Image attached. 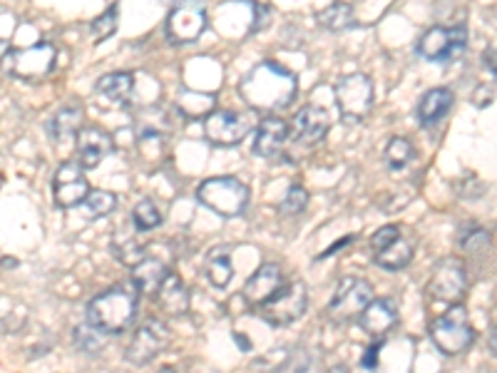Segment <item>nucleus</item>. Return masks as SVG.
Wrapping results in <instances>:
<instances>
[{
    "mask_svg": "<svg viewBox=\"0 0 497 373\" xmlns=\"http://www.w3.org/2000/svg\"><path fill=\"white\" fill-rule=\"evenodd\" d=\"M157 301H159V309L165 314L185 316L189 311V304H192V294L182 282V276L169 272L162 286H159V292H157Z\"/></svg>",
    "mask_w": 497,
    "mask_h": 373,
    "instance_id": "nucleus-20",
    "label": "nucleus"
},
{
    "mask_svg": "<svg viewBox=\"0 0 497 373\" xmlns=\"http://www.w3.org/2000/svg\"><path fill=\"white\" fill-rule=\"evenodd\" d=\"M336 105L341 110L343 122H361L373 108V82L363 72H353L339 80L336 85Z\"/></svg>",
    "mask_w": 497,
    "mask_h": 373,
    "instance_id": "nucleus-8",
    "label": "nucleus"
},
{
    "mask_svg": "<svg viewBox=\"0 0 497 373\" xmlns=\"http://www.w3.org/2000/svg\"><path fill=\"white\" fill-rule=\"evenodd\" d=\"M205 28L206 13L205 8H196V5H179L167 15L165 23L167 38L172 43H192L205 33Z\"/></svg>",
    "mask_w": 497,
    "mask_h": 373,
    "instance_id": "nucleus-15",
    "label": "nucleus"
},
{
    "mask_svg": "<svg viewBox=\"0 0 497 373\" xmlns=\"http://www.w3.org/2000/svg\"><path fill=\"white\" fill-rule=\"evenodd\" d=\"M468 292V274L460 259H443L428 279V294L445 304H460Z\"/></svg>",
    "mask_w": 497,
    "mask_h": 373,
    "instance_id": "nucleus-12",
    "label": "nucleus"
},
{
    "mask_svg": "<svg viewBox=\"0 0 497 373\" xmlns=\"http://www.w3.org/2000/svg\"><path fill=\"white\" fill-rule=\"evenodd\" d=\"M78 158L85 169H95L112 152V138L98 125H82L78 132Z\"/></svg>",
    "mask_w": 497,
    "mask_h": 373,
    "instance_id": "nucleus-17",
    "label": "nucleus"
},
{
    "mask_svg": "<svg viewBox=\"0 0 497 373\" xmlns=\"http://www.w3.org/2000/svg\"><path fill=\"white\" fill-rule=\"evenodd\" d=\"M132 225H135L137 232H152V229L162 225V215H159V209H157L152 199L137 202L135 209H132Z\"/></svg>",
    "mask_w": 497,
    "mask_h": 373,
    "instance_id": "nucleus-30",
    "label": "nucleus"
},
{
    "mask_svg": "<svg viewBox=\"0 0 497 373\" xmlns=\"http://www.w3.org/2000/svg\"><path fill=\"white\" fill-rule=\"evenodd\" d=\"M413 158H416V148H413L410 139L393 138L386 145V165L390 169H403Z\"/></svg>",
    "mask_w": 497,
    "mask_h": 373,
    "instance_id": "nucleus-31",
    "label": "nucleus"
},
{
    "mask_svg": "<svg viewBox=\"0 0 497 373\" xmlns=\"http://www.w3.org/2000/svg\"><path fill=\"white\" fill-rule=\"evenodd\" d=\"M400 234H403V232H400L398 225L380 226L378 232L371 236V252H378V249H383V246H388L390 242H396Z\"/></svg>",
    "mask_w": 497,
    "mask_h": 373,
    "instance_id": "nucleus-36",
    "label": "nucleus"
},
{
    "mask_svg": "<svg viewBox=\"0 0 497 373\" xmlns=\"http://www.w3.org/2000/svg\"><path fill=\"white\" fill-rule=\"evenodd\" d=\"M139 289L132 282L110 286L88 304V321L102 334H122L137 319Z\"/></svg>",
    "mask_w": 497,
    "mask_h": 373,
    "instance_id": "nucleus-2",
    "label": "nucleus"
},
{
    "mask_svg": "<svg viewBox=\"0 0 497 373\" xmlns=\"http://www.w3.org/2000/svg\"><path fill=\"white\" fill-rule=\"evenodd\" d=\"M483 62L488 65L490 72H492V75L497 78V50H488V53L483 55Z\"/></svg>",
    "mask_w": 497,
    "mask_h": 373,
    "instance_id": "nucleus-39",
    "label": "nucleus"
},
{
    "mask_svg": "<svg viewBox=\"0 0 497 373\" xmlns=\"http://www.w3.org/2000/svg\"><path fill=\"white\" fill-rule=\"evenodd\" d=\"M169 274L167 264L147 249V256L137 266H132V284L139 289V294H157L159 286Z\"/></svg>",
    "mask_w": 497,
    "mask_h": 373,
    "instance_id": "nucleus-21",
    "label": "nucleus"
},
{
    "mask_svg": "<svg viewBox=\"0 0 497 373\" xmlns=\"http://www.w3.org/2000/svg\"><path fill=\"white\" fill-rule=\"evenodd\" d=\"M55 58L58 50L53 43H38L33 48L20 50H5V68L13 75H18L20 80H43L48 78L53 68H55Z\"/></svg>",
    "mask_w": 497,
    "mask_h": 373,
    "instance_id": "nucleus-9",
    "label": "nucleus"
},
{
    "mask_svg": "<svg viewBox=\"0 0 497 373\" xmlns=\"http://www.w3.org/2000/svg\"><path fill=\"white\" fill-rule=\"evenodd\" d=\"M102 331L95 329V326H78L75 329V344H78L80 351H88V354H98L102 351Z\"/></svg>",
    "mask_w": 497,
    "mask_h": 373,
    "instance_id": "nucleus-35",
    "label": "nucleus"
},
{
    "mask_svg": "<svg viewBox=\"0 0 497 373\" xmlns=\"http://www.w3.org/2000/svg\"><path fill=\"white\" fill-rule=\"evenodd\" d=\"M196 199L215 215L232 219V216L244 215L252 195H249V186L236 177H209L196 186Z\"/></svg>",
    "mask_w": 497,
    "mask_h": 373,
    "instance_id": "nucleus-4",
    "label": "nucleus"
},
{
    "mask_svg": "<svg viewBox=\"0 0 497 373\" xmlns=\"http://www.w3.org/2000/svg\"><path fill=\"white\" fill-rule=\"evenodd\" d=\"M18 264V262H15V259H5V269H13V266Z\"/></svg>",
    "mask_w": 497,
    "mask_h": 373,
    "instance_id": "nucleus-42",
    "label": "nucleus"
},
{
    "mask_svg": "<svg viewBox=\"0 0 497 373\" xmlns=\"http://www.w3.org/2000/svg\"><path fill=\"white\" fill-rule=\"evenodd\" d=\"M90 189V182L85 179V167L78 162H65L60 165L55 177H53V199L60 209H70V206L82 205Z\"/></svg>",
    "mask_w": 497,
    "mask_h": 373,
    "instance_id": "nucleus-13",
    "label": "nucleus"
},
{
    "mask_svg": "<svg viewBox=\"0 0 497 373\" xmlns=\"http://www.w3.org/2000/svg\"><path fill=\"white\" fill-rule=\"evenodd\" d=\"M378 354H380V341H376V344H371L368 349H366V354H363L361 359V366L366 368V371H376V368H378Z\"/></svg>",
    "mask_w": 497,
    "mask_h": 373,
    "instance_id": "nucleus-37",
    "label": "nucleus"
},
{
    "mask_svg": "<svg viewBox=\"0 0 497 373\" xmlns=\"http://www.w3.org/2000/svg\"><path fill=\"white\" fill-rule=\"evenodd\" d=\"M252 125V112L215 110L205 120V138L216 148H232L249 135Z\"/></svg>",
    "mask_w": 497,
    "mask_h": 373,
    "instance_id": "nucleus-10",
    "label": "nucleus"
},
{
    "mask_svg": "<svg viewBox=\"0 0 497 373\" xmlns=\"http://www.w3.org/2000/svg\"><path fill=\"white\" fill-rule=\"evenodd\" d=\"M430 339L433 344L438 346L440 354L445 356H458L463 351H468L473 341H475V329L470 324L468 309L463 304H453L440 314L438 319H433L430 324Z\"/></svg>",
    "mask_w": 497,
    "mask_h": 373,
    "instance_id": "nucleus-3",
    "label": "nucleus"
},
{
    "mask_svg": "<svg viewBox=\"0 0 497 373\" xmlns=\"http://www.w3.org/2000/svg\"><path fill=\"white\" fill-rule=\"evenodd\" d=\"M80 129H82V112L78 108H62L48 122V135L55 142L78 138Z\"/></svg>",
    "mask_w": 497,
    "mask_h": 373,
    "instance_id": "nucleus-26",
    "label": "nucleus"
},
{
    "mask_svg": "<svg viewBox=\"0 0 497 373\" xmlns=\"http://www.w3.org/2000/svg\"><path fill=\"white\" fill-rule=\"evenodd\" d=\"M169 329L159 319H147L132 336V341L125 349V359L132 366H147L169 346Z\"/></svg>",
    "mask_w": 497,
    "mask_h": 373,
    "instance_id": "nucleus-11",
    "label": "nucleus"
},
{
    "mask_svg": "<svg viewBox=\"0 0 497 373\" xmlns=\"http://www.w3.org/2000/svg\"><path fill=\"white\" fill-rule=\"evenodd\" d=\"M118 206V196L108 192V189H92L88 195V199L82 202V212L90 219H100V216H108L115 212Z\"/></svg>",
    "mask_w": 497,
    "mask_h": 373,
    "instance_id": "nucleus-28",
    "label": "nucleus"
},
{
    "mask_svg": "<svg viewBox=\"0 0 497 373\" xmlns=\"http://www.w3.org/2000/svg\"><path fill=\"white\" fill-rule=\"evenodd\" d=\"M159 373H189L186 368H182V366H165Z\"/></svg>",
    "mask_w": 497,
    "mask_h": 373,
    "instance_id": "nucleus-41",
    "label": "nucleus"
},
{
    "mask_svg": "<svg viewBox=\"0 0 497 373\" xmlns=\"http://www.w3.org/2000/svg\"><path fill=\"white\" fill-rule=\"evenodd\" d=\"M458 244L463 252H468V254H478V252H483V249H488L490 246L488 229H483V226L478 225H465L463 229H460Z\"/></svg>",
    "mask_w": 497,
    "mask_h": 373,
    "instance_id": "nucleus-32",
    "label": "nucleus"
},
{
    "mask_svg": "<svg viewBox=\"0 0 497 373\" xmlns=\"http://www.w3.org/2000/svg\"><path fill=\"white\" fill-rule=\"evenodd\" d=\"M468 48V28L465 25H453V28H435L425 30L418 40V55L428 62H450L463 50Z\"/></svg>",
    "mask_w": 497,
    "mask_h": 373,
    "instance_id": "nucleus-7",
    "label": "nucleus"
},
{
    "mask_svg": "<svg viewBox=\"0 0 497 373\" xmlns=\"http://www.w3.org/2000/svg\"><path fill=\"white\" fill-rule=\"evenodd\" d=\"M492 98H495V88L492 85H478L475 95H473V102H475V108H488V102Z\"/></svg>",
    "mask_w": 497,
    "mask_h": 373,
    "instance_id": "nucleus-38",
    "label": "nucleus"
},
{
    "mask_svg": "<svg viewBox=\"0 0 497 373\" xmlns=\"http://www.w3.org/2000/svg\"><path fill=\"white\" fill-rule=\"evenodd\" d=\"M329 128H331L329 110H323L321 105H306L293 118L292 138L293 142H299L303 148H311V145L321 142L329 135Z\"/></svg>",
    "mask_w": 497,
    "mask_h": 373,
    "instance_id": "nucleus-14",
    "label": "nucleus"
},
{
    "mask_svg": "<svg viewBox=\"0 0 497 373\" xmlns=\"http://www.w3.org/2000/svg\"><path fill=\"white\" fill-rule=\"evenodd\" d=\"M373 259L380 269H388V272H400L413 262V242L408 236L400 234L396 242H390L388 246H383L378 252H373Z\"/></svg>",
    "mask_w": 497,
    "mask_h": 373,
    "instance_id": "nucleus-25",
    "label": "nucleus"
},
{
    "mask_svg": "<svg viewBox=\"0 0 497 373\" xmlns=\"http://www.w3.org/2000/svg\"><path fill=\"white\" fill-rule=\"evenodd\" d=\"M289 139V122H283L282 118H263L259 125H256V135H253V152L259 158L272 159L276 158L279 152L286 145Z\"/></svg>",
    "mask_w": 497,
    "mask_h": 373,
    "instance_id": "nucleus-19",
    "label": "nucleus"
},
{
    "mask_svg": "<svg viewBox=\"0 0 497 373\" xmlns=\"http://www.w3.org/2000/svg\"><path fill=\"white\" fill-rule=\"evenodd\" d=\"M95 90H98V98L105 100L108 105L125 108L135 92V75L132 72H108L98 80Z\"/></svg>",
    "mask_w": 497,
    "mask_h": 373,
    "instance_id": "nucleus-22",
    "label": "nucleus"
},
{
    "mask_svg": "<svg viewBox=\"0 0 497 373\" xmlns=\"http://www.w3.org/2000/svg\"><path fill=\"white\" fill-rule=\"evenodd\" d=\"M283 284V274L282 269L276 264H262L252 276H249V282L242 289V296H244V301L253 309H259L263 306L269 299H272Z\"/></svg>",
    "mask_w": 497,
    "mask_h": 373,
    "instance_id": "nucleus-16",
    "label": "nucleus"
},
{
    "mask_svg": "<svg viewBox=\"0 0 497 373\" xmlns=\"http://www.w3.org/2000/svg\"><path fill=\"white\" fill-rule=\"evenodd\" d=\"M112 254L118 256L125 266H137L147 256V246L137 244L132 236H115L112 239Z\"/></svg>",
    "mask_w": 497,
    "mask_h": 373,
    "instance_id": "nucleus-29",
    "label": "nucleus"
},
{
    "mask_svg": "<svg viewBox=\"0 0 497 373\" xmlns=\"http://www.w3.org/2000/svg\"><path fill=\"white\" fill-rule=\"evenodd\" d=\"M206 279L212 282V286L216 289H226L232 284L234 279V262H232V249L226 244L215 246L209 254H206V264H205Z\"/></svg>",
    "mask_w": 497,
    "mask_h": 373,
    "instance_id": "nucleus-24",
    "label": "nucleus"
},
{
    "mask_svg": "<svg viewBox=\"0 0 497 373\" xmlns=\"http://www.w3.org/2000/svg\"><path fill=\"white\" fill-rule=\"evenodd\" d=\"M358 326L371 339H383L398 326V309L390 299H373L371 304L366 306V311L358 316Z\"/></svg>",
    "mask_w": 497,
    "mask_h": 373,
    "instance_id": "nucleus-18",
    "label": "nucleus"
},
{
    "mask_svg": "<svg viewBox=\"0 0 497 373\" xmlns=\"http://www.w3.org/2000/svg\"><path fill=\"white\" fill-rule=\"evenodd\" d=\"M306 206H309V192L301 185H292L283 196L279 212H282V216H299L306 212Z\"/></svg>",
    "mask_w": 497,
    "mask_h": 373,
    "instance_id": "nucleus-34",
    "label": "nucleus"
},
{
    "mask_svg": "<svg viewBox=\"0 0 497 373\" xmlns=\"http://www.w3.org/2000/svg\"><path fill=\"white\" fill-rule=\"evenodd\" d=\"M296 95V78L276 62H262L242 80V98L253 112L286 108Z\"/></svg>",
    "mask_w": 497,
    "mask_h": 373,
    "instance_id": "nucleus-1",
    "label": "nucleus"
},
{
    "mask_svg": "<svg viewBox=\"0 0 497 373\" xmlns=\"http://www.w3.org/2000/svg\"><path fill=\"white\" fill-rule=\"evenodd\" d=\"M373 301V286L358 276H346L339 282L329 304V319L333 324H349L366 311V306Z\"/></svg>",
    "mask_w": 497,
    "mask_h": 373,
    "instance_id": "nucleus-5",
    "label": "nucleus"
},
{
    "mask_svg": "<svg viewBox=\"0 0 497 373\" xmlns=\"http://www.w3.org/2000/svg\"><path fill=\"white\" fill-rule=\"evenodd\" d=\"M488 346H490V351H492V354L497 356V326H495V329H492V331H490Z\"/></svg>",
    "mask_w": 497,
    "mask_h": 373,
    "instance_id": "nucleus-40",
    "label": "nucleus"
},
{
    "mask_svg": "<svg viewBox=\"0 0 497 373\" xmlns=\"http://www.w3.org/2000/svg\"><path fill=\"white\" fill-rule=\"evenodd\" d=\"M316 20L323 30H333V33L356 28V13H353L351 3H333V5L321 10Z\"/></svg>",
    "mask_w": 497,
    "mask_h": 373,
    "instance_id": "nucleus-27",
    "label": "nucleus"
},
{
    "mask_svg": "<svg viewBox=\"0 0 497 373\" xmlns=\"http://www.w3.org/2000/svg\"><path fill=\"white\" fill-rule=\"evenodd\" d=\"M115 30H118V5L108 8L90 23V38H92V43H102V40L112 38Z\"/></svg>",
    "mask_w": 497,
    "mask_h": 373,
    "instance_id": "nucleus-33",
    "label": "nucleus"
},
{
    "mask_svg": "<svg viewBox=\"0 0 497 373\" xmlns=\"http://www.w3.org/2000/svg\"><path fill=\"white\" fill-rule=\"evenodd\" d=\"M453 90L448 88H433L428 90L418 102V120L423 128H433V125H438L440 120L445 118L453 108Z\"/></svg>",
    "mask_w": 497,
    "mask_h": 373,
    "instance_id": "nucleus-23",
    "label": "nucleus"
},
{
    "mask_svg": "<svg viewBox=\"0 0 497 373\" xmlns=\"http://www.w3.org/2000/svg\"><path fill=\"white\" fill-rule=\"evenodd\" d=\"M306 306H309V292L303 282L296 279L282 284V289L266 304L259 306V314L272 326H289L306 314Z\"/></svg>",
    "mask_w": 497,
    "mask_h": 373,
    "instance_id": "nucleus-6",
    "label": "nucleus"
}]
</instances>
